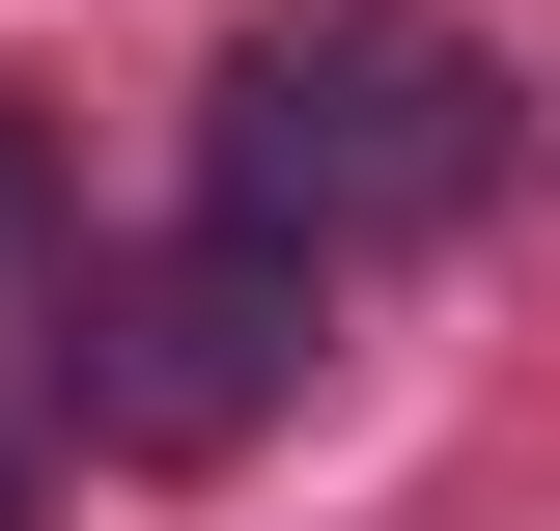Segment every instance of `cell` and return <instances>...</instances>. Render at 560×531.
<instances>
[{
    "label": "cell",
    "mask_w": 560,
    "mask_h": 531,
    "mask_svg": "<svg viewBox=\"0 0 560 531\" xmlns=\"http://www.w3.org/2000/svg\"><path fill=\"white\" fill-rule=\"evenodd\" d=\"M477 168H504V57L448 28V0H308V28H253L224 113H197V224L280 252V280L477 224Z\"/></svg>",
    "instance_id": "obj_1"
},
{
    "label": "cell",
    "mask_w": 560,
    "mask_h": 531,
    "mask_svg": "<svg viewBox=\"0 0 560 531\" xmlns=\"http://www.w3.org/2000/svg\"><path fill=\"white\" fill-rule=\"evenodd\" d=\"M308 392V280L280 252H140V280H84V420L113 448H253V420Z\"/></svg>",
    "instance_id": "obj_2"
},
{
    "label": "cell",
    "mask_w": 560,
    "mask_h": 531,
    "mask_svg": "<svg viewBox=\"0 0 560 531\" xmlns=\"http://www.w3.org/2000/svg\"><path fill=\"white\" fill-rule=\"evenodd\" d=\"M0 531H28V475H0Z\"/></svg>",
    "instance_id": "obj_3"
}]
</instances>
